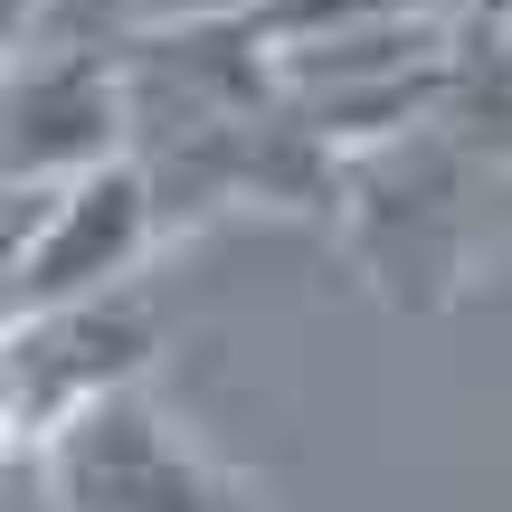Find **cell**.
<instances>
[{
    "label": "cell",
    "instance_id": "obj_1",
    "mask_svg": "<svg viewBox=\"0 0 512 512\" xmlns=\"http://www.w3.org/2000/svg\"><path fill=\"white\" fill-rule=\"evenodd\" d=\"M152 238H162V190L133 152L67 190H10V323L124 294Z\"/></svg>",
    "mask_w": 512,
    "mask_h": 512
},
{
    "label": "cell",
    "instance_id": "obj_2",
    "mask_svg": "<svg viewBox=\"0 0 512 512\" xmlns=\"http://www.w3.org/2000/svg\"><path fill=\"white\" fill-rule=\"evenodd\" d=\"M57 512H256V494L171 418L152 389L86 408L67 437L38 456Z\"/></svg>",
    "mask_w": 512,
    "mask_h": 512
},
{
    "label": "cell",
    "instance_id": "obj_3",
    "mask_svg": "<svg viewBox=\"0 0 512 512\" xmlns=\"http://www.w3.org/2000/svg\"><path fill=\"white\" fill-rule=\"evenodd\" d=\"M465 143L446 124L342 162V219L389 304H437L465 266Z\"/></svg>",
    "mask_w": 512,
    "mask_h": 512
},
{
    "label": "cell",
    "instance_id": "obj_4",
    "mask_svg": "<svg viewBox=\"0 0 512 512\" xmlns=\"http://www.w3.org/2000/svg\"><path fill=\"white\" fill-rule=\"evenodd\" d=\"M152 342H162V332H152V313L133 304V294L10 323V332H0V418H10V446L48 456L86 408L143 389Z\"/></svg>",
    "mask_w": 512,
    "mask_h": 512
},
{
    "label": "cell",
    "instance_id": "obj_5",
    "mask_svg": "<svg viewBox=\"0 0 512 512\" xmlns=\"http://www.w3.org/2000/svg\"><path fill=\"white\" fill-rule=\"evenodd\" d=\"M10 190H67L133 152L124 38H48L10 57Z\"/></svg>",
    "mask_w": 512,
    "mask_h": 512
},
{
    "label": "cell",
    "instance_id": "obj_6",
    "mask_svg": "<svg viewBox=\"0 0 512 512\" xmlns=\"http://www.w3.org/2000/svg\"><path fill=\"white\" fill-rule=\"evenodd\" d=\"M256 10H275V0H124V29H228Z\"/></svg>",
    "mask_w": 512,
    "mask_h": 512
},
{
    "label": "cell",
    "instance_id": "obj_7",
    "mask_svg": "<svg viewBox=\"0 0 512 512\" xmlns=\"http://www.w3.org/2000/svg\"><path fill=\"white\" fill-rule=\"evenodd\" d=\"M465 57H512V0H465Z\"/></svg>",
    "mask_w": 512,
    "mask_h": 512
}]
</instances>
